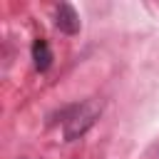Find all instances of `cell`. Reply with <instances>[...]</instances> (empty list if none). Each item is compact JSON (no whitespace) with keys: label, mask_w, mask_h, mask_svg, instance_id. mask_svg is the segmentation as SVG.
I'll list each match as a JSON object with an SVG mask.
<instances>
[{"label":"cell","mask_w":159,"mask_h":159,"mask_svg":"<svg viewBox=\"0 0 159 159\" xmlns=\"http://www.w3.org/2000/svg\"><path fill=\"white\" fill-rule=\"evenodd\" d=\"M22 159H27V157H22Z\"/></svg>","instance_id":"277c9868"},{"label":"cell","mask_w":159,"mask_h":159,"mask_svg":"<svg viewBox=\"0 0 159 159\" xmlns=\"http://www.w3.org/2000/svg\"><path fill=\"white\" fill-rule=\"evenodd\" d=\"M32 62L37 72H47L52 65V50L47 45V40H35L32 42Z\"/></svg>","instance_id":"3957f363"},{"label":"cell","mask_w":159,"mask_h":159,"mask_svg":"<svg viewBox=\"0 0 159 159\" xmlns=\"http://www.w3.org/2000/svg\"><path fill=\"white\" fill-rule=\"evenodd\" d=\"M55 25L65 35H77L80 32V15L70 2H60L55 10Z\"/></svg>","instance_id":"7a4b0ae2"},{"label":"cell","mask_w":159,"mask_h":159,"mask_svg":"<svg viewBox=\"0 0 159 159\" xmlns=\"http://www.w3.org/2000/svg\"><path fill=\"white\" fill-rule=\"evenodd\" d=\"M99 114H102V102L99 99H84L80 104H72L62 117V137L67 142L80 139L82 134H87L94 127Z\"/></svg>","instance_id":"6da1fadb"}]
</instances>
